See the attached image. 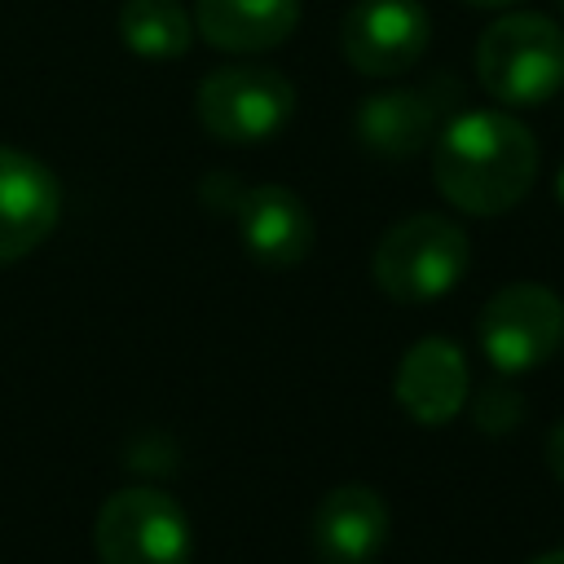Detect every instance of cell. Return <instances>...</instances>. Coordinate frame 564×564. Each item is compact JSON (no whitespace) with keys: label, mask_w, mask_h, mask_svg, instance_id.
Instances as JSON below:
<instances>
[{"label":"cell","mask_w":564,"mask_h":564,"mask_svg":"<svg viewBox=\"0 0 564 564\" xmlns=\"http://www.w3.org/2000/svg\"><path fill=\"white\" fill-rule=\"evenodd\" d=\"M62 185L26 150L0 145V269L31 256L57 225Z\"/></svg>","instance_id":"9c48e42d"},{"label":"cell","mask_w":564,"mask_h":564,"mask_svg":"<svg viewBox=\"0 0 564 564\" xmlns=\"http://www.w3.org/2000/svg\"><path fill=\"white\" fill-rule=\"evenodd\" d=\"M203 198L238 225L242 247L256 264L291 269L313 247V216L286 185H242L229 172H212L203 181Z\"/></svg>","instance_id":"5b68a950"},{"label":"cell","mask_w":564,"mask_h":564,"mask_svg":"<svg viewBox=\"0 0 564 564\" xmlns=\"http://www.w3.org/2000/svg\"><path fill=\"white\" fill-rule=\"evenodd\" d=\"M555 194H560V203H564V167H560V176H555Z\"/></svg>","instance_id":"d6986e66"},{"label":"cell","mask_w":564,"mask_h":564,"mask_svg":"<svg viewBox=\"0 0 564 564\" xmlns=\"http://www.w3.org/2000/svg\"><path fill=\"white\" fill-rule=\"evenodd\" d=\"M295 22L300 0H194V26L220 53L278 48Z\"/></svg>","instance_id":"4fadbf2b"},{"label":"cell","mask_w":564,"mask_h":564,"mask_svg":"<svg viewBox=\"0 0 564 564\" xmlns=\"http://www.w3.org/2000/svg\"><path fill=\"white\" fill-rule=\"evenodd\" d=\"M529 564H564V551H546V555H538V560H529Z\"/></svg>","instance_id":"e0dca14e"},{"label":"cell","mask_w":564,"mask_h":564,"mask_svg":"<svg viewBox=\"0 0 564 564\" xmlns=\"http://www.w3.org/2000/svg\"><path fill=\"white\" fill-rule=\"evenodd\" d=\"M555 4H560V13H564V0H555Z\"/></svg>","instance_id":"ffe728a7"},{"label":"cell","mask_w":564,"mask_h":564,"mask_svg":"<svg viewBox=\"0 0 564 564\" xmlns=\"http://www.w3.org/2000/svg\"><path fill=\"white\" fill-rule=\"evenodd\" d=\"M542 454H546V471H551L555 480H564V419H560V423L546 432Z\"/></svg>","instance_id":"2e32d148"},{"label":"cell","mask_w":564,"mask_h":564,"mask_svg":"<svg viewBox=\"0 0 564 564\" xmlns=\"http://www.w3.org/2000/svg\"><path fill=\"white\" fill-rule=\"evenodd\" d=\"M449 101H454V79H432L423 88L370 93L352 119L357 141L379 159H410L432 141Z\"/></svg>","instance_id":"30bf717a"},{"label":"cell","mask_w":564,"mask_h":564,"mask_svg":"<svg viewBox=\"0 0 564 564\" xmlns=\"http://www.w3.org/2000/svg\"><path fill=\"white\" fill-rule=\"evenodd\" d=\"M388 538V507L370 485H335L313 511V555L322 564H366Z\"/></svg>","instance_id":"7c38bea8"},{"label":"cell","mask_w":564,"mask_h":564,"mask_svg":"<svg viewBox=\"0 0 564 564\" xmlns=\"http://www.w3.org/2000/svg\"><path fill=\"white\" fill-rule=\"evenodd\" d=\"M467 4H480V9H507V4H516V0H467Z\"/></svg>","instance_id":"ac0fdd59"},{"label":"cell","mask_w":564,"mask_h":564,"mask_svg":"<svg viewBox=\"0 0 564 564\" xmlns=\"http://www.w3.org/2000/svg\"><path fill=\"white\" fill-rule=\"evenodd\" d=\"M432 181L449 207L502 216L538 181V141L502 110H463L432 145Z\"/></svg>","instance_id":"6da1fadb"},{"label":"cell","mask_w":564,"mask_h":564,"mask_svg":"<svg viewBox=\"0 0 564 564\" xmlns=\"http://www.w3.org/2000/svg\"><path fill=\"white\" fill-rule=\"evenodd\" d=\"M198 123L229 145L278 137L295 115V88L273 66H220L198 84Z\"/></svg>","instance_id":"8992f818"},{"label":"cell","mask_w":564,"mask_h":564,"mask_svg":"<svg viewBox=\"0 0 564 564\" xmlns=\"http://www.w3.org/2000/svg\"><path fill=\"white\" fill-rule=\"evenodd\" d=\"M93 546L101 564H189L194 529L172 494L132 485L101 502Z\"/></svg>","instance_id":"277c9868"},{"label":"cell","mask_w":564,"mask_h":564,"mask_svg":"<svg viewBox=\"0 0 564 564\" xmlns=\"http://www.w3.org/2000/svg\"><path fill=\"white\" fill-rule=\"evenodd\" d=\"M476 79L502 106H538L564 88V26L542 13L494 18L476 40Z\"/></svg>","instance_id":"7a4b0ae2"},{"label":"cell","mask_w":564,"mask_h":564,"mask_svg":"<svg viewBox=\"0 0 564 564\" xmlns=\"http://www.w3.org/2000/svg\"><path fill=\"white\" fill-rule=\"evenodd\" d=\"M471 419H476L480 432L502 436V432H511V427L524 419V397H520L516 388H507V383H485V388L476 392Z\"/></svg>","instance_id":"9a60e30c"},{"label":"cell","mask_w":564,"mask_h":564,"mask_svg":"<svg viewBox=\"0 0 564 564\" xmlns=\"http://www.w3.org/2000/svg\"><path fill=\"white\" fill-rule=\"evenodd\" d=\"M476 339L498 370H533L551 361L564 344V300L542 282H511L485 300L476 317Z\"/></svg>","instance_id":"52a82bcc"},{"label":"cell","mask_w":564,"mask_h":564,"mask_svg":"<svg viewBox=\"0 0 564 564\" xmlns=\"http://www.w3.org/2000/svg\"><path fill=\"white\" fill-rule=\"evenodd\" d=\"M119 40L145 62H172L194 40V18L176 0H123Z\"/></svg>","instance_id":"5bb4252c"},{"label":"cell","mask_w":564,"mask_h":564,"mask_svg":"<svg viewBox=\"0 0 564 564\" xmlns=\"http://www.w3.org/2000/svg\"><path fill=\"white\" fill-rule=\"evenodd\" d=\"M432 44V18L419 0H357L339 22V48L352 70L392 79Z\"/></svg>","instance_id":"ba28073f"},{"label":"cell","mask_w":564,"mask_h":564,"mask_svg":"<svg viewBox=\"0 0 564 564\" xmlns=\"http://www.w3.org/2000/svg\"><path fill=\"white\" fill-rule=\"evenodd\" d=\"M467 392H471V370L454 339L427 335L397 366V401L423 427H441L458 419V410L467 405Z\"/></svg>","instance_id":"8fae6325"},{"label":"cell","mask_w":564,"mask_h":564,"mask_svg":"<svg viewBox=\"0 0 564 564\" xmlns=\"http://www.w3.org/2000/svg\"><path fill=\"white\" fill-rule=\"evenodd\" d=\"M467 264H471L467 234L454 220L432 216V212L397 220L370 256V273L379 282V291L401 304H423V300L454 291L463 282Z\"/></svg>","instance_id":"3957f363"}]
</instances>
